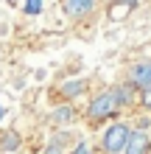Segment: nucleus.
<instances>
[{"label": "nucleus", "instance_id": "1", "mask_svg": "<svg viewBox=\"0 0 151 154\" xmlns=\"http://www.w3.org/2000/svg\"><path fill=\"white\" fill-rule=\"evenodd\" d=\"M118 112H120V106H118V98H115V90H101L98 95H92L90 106H87V123L98 126L109 118H115Z\"/></svg>", "mask_w": 151, "mask_h": 154}, {"label": "nucleus", "instance_id": "2", "mask_svg": "<svg viewBox=\"0 0 151 154\" xmlns=\"http://www.w3.org/2000/svg\"><path fill=\"white\" fill-rule=\"evenodd\" d=\"M129 134H131V123H126V121H112V123L101 132L98 146H101L104 154H123Z\"/></svg>", "mask_w": 151, "mask_h": 154}, {"label": "nucleus", "instance_id": "3", "mask_svg": "<svg viewBox=\"0 0 151 154\" xmlns=\"http://www.w3.org/2000/svg\"><path fill=\"white\" fill-rule=\"evenodd\" d=\"M126 81L134 84L137 90H151V59H140L129 67Z\"/></svg>", "mask_w": 151, "mask_h": 154}, {"label": "nucleus", "instance_id": "4", "mask_svg": "<svg viewBox=\"0 0 151 154\" xmlns=\"http://www.w3.org/2000/svg\"><path fill=\"white\" fill-rule=\"evenodd\" d=\"M98 6V0H59V8L65 11L70 20H84L90 17Z\"/></svg>", "mask_w": 151, "mask_h": 154}, {"label": "nucleus", "instance_id": "5", "mask_svg": "<svg viewBox=\"0 0 151 154\" xmlns=\"http://www.w3.org/2000/svg\"><path fill=\"white\" fill-rule=\"evenodd\" d=\"M148 151H151V134L131 126V134H129V140H126L123 154H148Z\"/></svg>", "mask_w": 151, "mask_h": 154}, {"label": "nucleus", "instance_id": "6", "mask_svg": "<svg viewBox=\"0 0 151 154\" xmlns=\"http://www.w3.org/2000/svg\"><path fill=\"white\" fill-rule=\"evenodd\" d=\"M87 90H90V79H70L65 84H59V95L65 98V101H73V98L84 95Z\"/></svg>", "mask_w": 151, "mask_h": 154}, {"label": "nucleus", "instance_id": "7", "mask_svg": "<svg viewBox=\"0 0 151 154\" xmlns=\"http://www.w3.org/2000/svg\"><path fill=\"white\" fill-rule=\"evenodd\" d=\"M112 90H115V98H118V106H120V109H126V106H137V95H140V90H137L134 84L123 81V84L112 87Z\"/></svg>", "mask_w": 151, "mask_h": 154}, {"label": "nucleus", "instance_id": "8", "mask_svg": "<svg viewBox=\"0 0 151 154\" xmlns=\"http://www.w3.org/2000/svg\"><path fill=\"white\" fill-rule=\"evenodd\" d=\"M134 6H137V0H112V3H109V17L115 23H123L131 14Z\"/></svg>", "mask_w": 151, "mask_h": 154}, {"label": "nucleus", "instance_id": "9", "mask_svg": "<svg viewBox=\"0 0 151 154\" xmlns=\"http://www.w3.org/2000/svg\"><path fill=\"white\" fill-rule=\"evenodd\" d=\"M50 121H53V123H59V126L73 123V121H76V109H73L70 104H65V106H56V109L50 112Z\"/></svg>", "mask_w": 151, "mask_h": 154}, {"label": "nucleus", "instance_id": "10", "mask_svg": "<svg viewBox=\"0 0 151 154\" xmlns=\"http://www.w3.org/2000/svg\"><path fill=\"white\" fill-rule=\"evenodd\" d=\"M78 140H81V137H78L76 132H65V129H62V132H56V137H53V143H59V146H65V149H67V146L73 149Z\"/></svg>", "mask_w": 151, "mask_h": 154}, {"label": "nucleus", "instance_id": "11", "mask_svg": "<svg viewBox=\"0 0 151 154\" xmlns=\"http://www.w3.org/2000/svg\"><path fill=\"white\" fill-rule=\"evenodd\" d=\"M17 146H20V134H17V132H3V137H0V149L14 151Z\"/></svg>", "mask_w": 151, "mask_h": 154}, {"label": "nucleus", "instance_id": "12", "mask_svg": "<svg viewBox=\"0 0 151 154\" xmlns=\"http://www.w3.org/2000/svg\"><path fill=\"white\" fill-rule=\"evenodd\" d=\"M67 154H92V146H90V143H87V140L81 137V140H78L76 146H73V149H67Z\"/></svg>", "mask_w": 151, "mask_h": 154}, {"label": "nucleus", "instance_id": "13", "mask_svg": "<svg viewBox=\"0 0 151 154\" xmlns=\"http://www.w3.org/2000/svg\"><path fill=\"white\" fill-rule=\"evenodd\" d=\"M137 104L143 106L146 112H151V90H140V95H137Z\"/></svg>", "mask_w": 151, "mask_h": 154}, {"label": "nucleus", "instance_id": "14", "mask_svg": "<svg viewBox=\"0 0 151 154\" xmlns=\"http://www.w3.org/2000/svg\"><path fill=\"white\" fill-rule=\"evenodd\" d=\"M39 154H67V149H65V146H59V143H53V140H50V143H48V146L42 149Z\"/></svg>", "mask_w": 151, "mask_h": 154}, {"label": "nucleus", "instance_id": "15", "mask_svg": "<svg viewBox=\"0 0 151 154\" xmlns=\"http://www.w3.org/2000/svg\"><path fill=\"white\" fill-rule=\"evenodd\" d=\"M42 11V0H28L25 3V14H39Z\"/></svg>", "mask_w": 151, "mask_h": 154}, {"label": "nucleus", "instance_id": "16", "mask_svg": "<svg viewBox=\"0 0 151 154\" xmlns=\"http://www.w3.org/2000/svg\"><path fill=\"white\" fill-rule=\"evenodd\" d=\"M3 118H6V106L0 104V123H3Z\"/></svg>", "mask_w": 151, "mask_h": 154}, {"label": "nucleus", "instance_id": "17", "mask_svg": "<svg viewBox=\"0 0 151 154\" xmlns=\"http://www.w3.org/2000/svg\"><path fill=\"white\" fill-rule=\"evenodd\" d=\"M106 3H112V0H106Z\"/></svg>", "mask_w": 151, "mask_h": 154}]
</instances>
